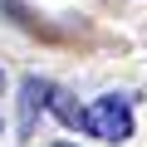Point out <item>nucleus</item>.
<instances>
[{
    "mask_svg": "<svg viewBox=\"0 0 147 147\" xmlns=\"http://www.w3.org/2000/svg\"><path fill=\"white\" fill-rule=\"evenodd\" d=\"M84 127L103 142H127L132 137V108L123 98H98L93 108H84Z\"/></svg>",
    "mask_w": 147,
    "mask_h": 147,
    "instance_id": "f257e3e1",
    "label": "nucleus"
},
{
    "mask_svg": "<svg viewBox=\"0 0 147 147\" xmlns=\"http://www.w3.org/2000/svg\"><path fill=\"white\" fill-rule=\"evenodd\" d=\"M20 93H25V98H20V123H25V127H34V113H39L44 103H54V98H49L54 88H49V84H39V79H25V88H20Z\"/></svg>",
    "mask_w": 147,
    "mask_h": 147,
    "instance_id": "f03ea898",
    "label": "nucleus"
},
{
    "mask_svg": "<svg viewBox=\"0 0 147 147\" xmlns=\"http://www.w3.org/2000/svg\"><path fill=\"white\" fill-rule=\"evenodd\" d=\"M54 147H69V142H54Z\"/></svg>",
    "mask_w": 147,
    "mask_h": 147,
    "instance_id": "7ed1b4c3",
    "label": "nucleus"
},
{
    "mask_svg": "<svg viewBox=\"0 0 147 147\" xmlns=\"http://www.w3.org/2000/svg\"><path fill=\"white\" fill-rule=\"evenodd\" d=\"M0 84H5V74H0Z\"/></svg>",
    "mask_w": 147,
    "mask_h": 147,
    "instance_id": "20e7f679",
    "label": "nucleus"
}]
</instances>
